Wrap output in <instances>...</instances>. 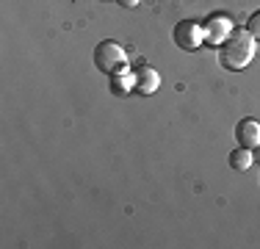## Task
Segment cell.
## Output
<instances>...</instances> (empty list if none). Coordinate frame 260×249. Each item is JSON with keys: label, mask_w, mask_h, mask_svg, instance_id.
I'll return each instance as SVG.
<instances>
[{"label": "cell", "mask_w": 260, "mask_h": 249, "mask_svg": "<svg viewBox=\"0 0 260 249\" xmlns=\"http://www.w3.org/2000/svg\"><path fill=\"white\" fill-rule=\"evenodd\" d=\"M172 39H175V45L185 50V53H194L197 47H202V42H205V36H202V25L194 22V20H180L172 28Z\"/></svg>", "instance_id": "3957f363"}, {"label": "cell", "mask_w": 260, "mask_h": 249, "mask_svg": "<svg viewBox=\"0 0 260 249\" xmlns=\"http://www.w3.org/2000/svg\"><path fill=\"white\" fill-rule=\"evenodd\" d=\"M235 141L238 147H257L260 144V122L257 119H241L235 124Z\"/></svg>", "instance_id": "5b68a950"}, {"label": "cell", "mask_w": 260, "mask_h": 249, "mask_svg": "<svg viewBox=\"0 0 260 249\" xmlns=\"http://www.w3.org/2000/svg\"><path fill=\"white\" fill-rule=\"evenodd\" d=\"M246 30H249L255 39H260V11H255V14L249 17V22H246Z\"/></svg>", "instance_id": "9c48e42d"}, {"label": "cell", "mask_w": 260, "mask_h": 249, "mask_svg": "<svg viewBox=\"0 0 260 249\" xmlns=\"http://www.w3.org/2000/svg\"><path fill=\"white\" fill-rule=\"evenodd\" d=\"M133 80H136V91H139V95H152L160 86V75L152 70V67H139V70L133 72Z\"/></svg>", "instance_id": "8992f818"}, {"label": "cell", "mask_w": 260, "mask_h": 249, "mask_svg": "<svg viewBox=\"0 0 260 249\" xmlns=\"http://www.w3.org/2000/svg\"><path fill=\"white\" fill-rule=\"evenodd\" d=\"M94 67L103 75H116V72H127V53L119 42L105 39L94 47Z\"/></svg>", "instance_id": "7a4b0ae2"}, {"label": "cell", "mask_w": 260, "mask_h": 249, "mask_svg": "<svg viewBox=\"0 0 260 249\" xmlns=\"http://www.w3.org/2000/svg\"><path fill=\"white\" fill-rule=\"evenodd\" d=\"M252 164H255V158H252V149L249 147H235L230 152V166L235 172H246Z\"/></svg>", "instance_id": "ba28073f"}, {"label": "cell", "mask_w": 260, "mask_h": 249, "mask_svg": "<svg viewBox=\"0 0 260 249\" xmlns=\"http://www.w3.org/2000/svg\"><path fill=\"white\" fill-rule=\"evenodd\" d=\"M252 158H255V164H260V144L252 147Z\"/></svg>", "instance_id": "8fae6325"}, {"label": "cell", "mask_w": 260, "mask_h": 249, "mask_svg": "<svg viewBox=\"0 0 260 249\" xmlns=\"http://www.w3.org/2000/svg\"><path fill=\"white\" fill-rule=\"evenodd\" d=\"M116 3H119L122 9H136V6L141 3V0H116Z\"/></svg>", "instance_id": "30bf717a"}, {"label": "cell", "mask_w": 260, "mask_h": 249, "mask_svg": "<svg viewBox=\"0 0 260 249\" xmlns=\"http://www.w3.org/2000/svg\"><path fill=\"white\" fill-rule=\"evenodd\" d=\"M255 50H257V39L249 30H244V28L235 30L233 28V34L227 36L219 47V61H221L224 70L238 72V70H244V67H249V61L255 58Z\"/></svg>", "instance_id": "6da1fadb"}, {"label": "cell", "mask_w": 260, "mask_h": 249, "mask_svg": "<svg viewBox=\"0 0 260 249\" xmlns=\"http://www.w3.org/2000/svg\"><path fill=\"white\" fill-rule=\"evenodd\" d=\"M230 34H233V22H230V17H224V14H210L208 20L202 22V36H205V42L213 47L216 45L221 47V42Z\"/></svg>", "instance_id": "277c9868"}, {"label": "cell", "mask_w": 260, "mask_h": 249, "mask_svg": "<svg viewBox=\"0 0 260 249\" xmlns=\"http://www.w3.org/2000/svg\"><path fill=\"white\" fill-rule=\"evenodd\" d=\"M111 78V91L116 97H127L130 91H136V80L130 72H116V75H108Z\"/></svg>", "instance_id": "52a82bcc"}]
</instances>
